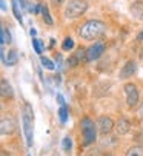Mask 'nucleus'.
Segmentation results:
<instances>
[{"mask_svg":"<svg viewBox=\"0 0 143 156\" xmlns=\"http://www.w3.org/2000/svg\"><path fill=\"white\" fill-rule=\"evenodd\" d=\"M0 88H2V96H5V98H11V96H12V88H11V85L8 83L6 79L0 80Z\"/></svg>","mask_w":143,"mask_h":156,"instance_id":"ddd939ff","label":"nucleus"},{"mask_svg":"<svg viewBox=\"0 0 143 156\" xmlns=\"http://www.w3.org/2000/svg\"><path fill=\"white\" fill-rule=\"evenodd\" d=\"M40 62H42V65L45 66V68L46 70H54L56 68V66H54V63H53V60H49V59H48V57H40Z\"/></svg>","mask_w":143,"mask_h":156,"instance_id":"6ab92c4d","label":"nucleus"},{"mask_svg":"<svg viewBox=\"0 0 143 156\" xmlns=\"http://www.w3.org/2000/svg\"><path fill=\"white\" fill-rule=\"evenodd\" d=\"M86 9H88V2L86 0H69L63 14H65L66 19H77Z\"/></svg>","mask_w":143,"mask_h":156,"instance_id":"7ed1b4c3","label":"nucleus"},{"mask_svg":"<svg viewBox=\"0 0 143 156\" xmlns=\"http://www.w3.org/2000/svg\"><path fill=\"white\" fill-rule=\"evenodd\" d=\"M129 128H131V122L128 119H118V122L115 125V131L118 135H126L129 131Z\"/></svg>","mask_w":143,"mask_h":156,"instance_id":"9b49d317","label":"nucleus"},{"mask_svg":"<svg viewBox=\"0 0 143 156\" xmlns=\"http://www.w3.org/2000/svg\"><path fill=\"white\" fill-rule=\"evenodd\" d=\"M2 59H3V63H5L6 66H12V65L17 63V60H19V54H17L15 50H11V51L5 53V50L2 48Z\"/></svg>","mask_w":143,"mask_h":156,"instance_id":"6e6552de","label":"nucleus"},{"mask_svg":"<svg viewBox=\"0 0 143 156\" xmlns=\"http://www.w3.org/2000/svg\"><path fill=\"white\" fill-rule=\"evenodd\" d=\"M53 2H54L56 5H62V3H63V0H53Z\"/></svg>","mask_w":143,"mask_h":156,"instance_id":"bb28decb","label":"nucleus"},{"mask_svg":"<svg viewBox=\"0 0 143 156\" xmlns=\"http://www.w3.org/2000/svg\"><path fill=\"white\" fill-rule=\"evenodd\" d=\"M131 14L135 19H141L143 17V0H137L131 5Z\"/></svg>","mask_w":143,"mask_h":156,"instance_id":"f8f14e48","label":"nucleus"},{"mask_svg":"<svg viewBox=\"0 0 143 156\" xmlns=\"http://www.w3.org/2000/svg\"><path fill=\"white\" fill-rule=\"evenodd\" d=\"M0 39H2V45H6V43L11 42V36L8 33V30L5 27H2V31H0Z\"/></svg>","mask_w":143,"mask_h":156,"instance_id":"dca6fc26","label":"nucleus"},{"mask_svg":"<svg viewBox=\"0 0 143 156\" xmlns=\"http://www.w3.org/2000/svg\"><path fill=\"white\" fill-rule=\"evenodd\" d=\"M105 53V43L103 42H95L94 45H91L88 50H86V60L91 62V60H97L102 54Z\"/></svg>","mask_w":143,"mask_h":156,"instance_id":"39448f33","label":"nucleus"},{"mask_svg":"<svg viewBox=\"0 0 143 156\" xmlns=\"http://www.w3.org/2000/svg\"><path fill=\"white\" fill-rule=\"evenodd\" d=\"M62 48H63L65 51L73 50V48H74V40L71 39V37H66V39L63 40V43H62Z\"/></svg>","mask_w":143,"mask_h":156,"instance_id":"f3484780","label":"nucleus"},{"mask_svg":"<svg viewBox=\"0 0 143 156\" xmlns=\"http://www.w3.org/2000/svg\"><path fill=\"white\" fill-rule=\"evenodd\" d=\"M125 94H126V104L129 107H135L138 102V90L134 83H125L123 87Z\"/></svg>","mask_w":143,"mask_h":156,"instance_id":"423d86ee","label":"nucleus"},{"mask_svg":"<svg viewBox=\"0 0 143 156\" xmlns=\"http://www.w3.org/2000/svg\"><path fill=\"white\" fill-rule=\"evenodd\" d=\"M0 3H2V11L6 9V3H5V0H0Z\"/></svg>","mask_w":143,"mask_h":156,"instance_id":"393cba45","label":"nucleus"},{"mask_svg":"<svg viewBox=\"0 0 143 156\" xmlns=\"http://www.w3.org/2000/svg\"><path fill=\"white\" fill-rule=\"evenodd\" d=\"M126 156H143V147H131L128 151H126Z\"/></svg>","mask_w":143,"mask_h":156,"instance_id":"2eb2a0df","label":"nucleus"},{"mask_svg":"<svg viewBox=\"0 0 143 156\" xmlns=\"http://www.w3.org/2000/svg\"><path fill=\"white\" fill-rule=\"evenodd\" d=\"M97 125H99V128H100L102 133H109L114 128V122H112V119L109 116H100Z\"/></svg>","mask_w":143,"mask_h":156,"instance_id":"9d476101","label":"nucleus"},{"mask_svg":"<svg viewBox=\"0 0 143 156\" xmlns=\"http://www.w3.org/2000/svg\"><path fill=\"white\" fill-rule=\"evenodd\" d=\"M137 40H138V42H140V40H143V31H141V33L137 36Z\"/></svg>","mask_w":143,"mask_h":156,"instance_id":"a878e982","label":"nucleus"},{"mask_svg":"<svg viewBox=\"0 0 143 156\" xmlns=\"http://www.w3.org/2000/svg\"><path fill=\"white\" fill-rule=\"evenodd\" d=\"M42 16H43V20H45V23L46 25H53L54 23V20L49 14V9H48V5H42Z\"/></svg>","mask_w":143,"mask_h":156,"instance_id":"4468645a","label":"nucleus"},{"mask_svg":"<svg viewBox=\"0 0 143 156\" xmlns=\"http://www.w3.org/2000/svg\"><path fill=\"white\" fill-rule=\"evenodd\" d=\"M15 130V122L11 116H3L0 121V131L2 135H12Z\"/></svg>","mask_w":143,"mask_h":156,"instance_id":"0eeeda50","label":"nucleus"},{"mask_svg":"<svg viewBox=\"0 0 143 156\" xmlns=\"http://www.w3.org/2000/svg\"><path fill=\"white\" fill-rule=\"evenodd\" d=\"M62 145H63V150H65V151L71 150V147H73V141H71V138H68V136H66V138L63 139Z\"/></svg>","mask_w":143,"mask_h":156,"instance_id":"412c9836","label":"nucleus"},{"mask_svg":"<svg viewBox=\"0 0 143 156\" xmlns=\"http://www.w3.org/2000/svg\"><path fill=\"white\" fill-rule=\"evenodd\" d=\"M12 11H14L15 19L22 23V12H20V8H19V2H17V0H12Z\"/></svg>","mask_w":143,"mask_h":156,"instance_id":"a211bd4d","label":"nucleus"},{"mask_svg":"<svg viewBox=\"0 0 143 156\" xmlns=\"http://www.w3.org/2000/svg\"><path fill=\"white\" fill-rule=\"evenodd\" d=\"M59 116H60V121L62 122H66V119H68V110H66V107H60Z\"/></svg>","mask_w":143,"mask_h":156,"instance_id":"aec40b11","label":"nucleus"},{"mask_svg":"<svg viewBox=\"0 0 143 156\" xmlns=\"http://www.w3.org/2000/svg\"><path fill=\"white\" fill-rule=\"evenodd\" d=\"M77 63H79V59H77V56H76V54H74L73 57H71V59H68V65H69V66H76Z\"/></svg>","mask_w":143,"mask_h":156,"instance_id":"5701e85b","label":"nucleus"},{"mask_svg":"<svg viewBox=\"0 0 143 156\" xmlns=\"http://www.w3.org/2000/svg\"><path fill=\"white\" fill-rule=\"evenodd\" d=\"M57 101H59V104H60L62 107H65V101H63V98H62V94H57Z\"/></svg>","mask_w":143,"mask_h":156,"instance_id":"b1692460","label":"nucleus"},{"mask_svg":"<svg viewBox=\"0 0 143 156\" xmlns=\"http://www.w3.org/2000/svg\"><path fill=\"white\" fill-rule=\"evenodd\" d=\"M106 156H112V154H106Z\"/></svg>","mask_w":143,"mask_h":156,"instance_id":"c85d7f7f","label":"nucleus"},{"mask_svg":"<svg viewBox=\"0 0 143 156\" xmlns=\"http://www.w3.org/2000/svg\"><path fill=\"white\" fill-rule=\"evenodd\" d=\"M22 122H23V131L26 136V145L32 147L34 142V135H32V127H34V113L29 104L23 107V113H22Z\"/></svg>","mask_w":143,"mask_h":156,"instance_id":"f03ea898","label":"nucleus"},{"mask_svg":"<svg viewBox=\"0 0 143 156\" xmlns=\"http://www.w3.org/2000/svg\"><path fill=\"white\" fill-rule=\"evenodd\" d=\"M106 33V25L100 20H88L79 30V37L83 40H95Z\"/></svg>","mask_w":143,"mask_h":156,"instance_id":"f257e3e1","label":"nucleus"},{"mask_svg":"<svg viewBox=\"0 0 143 156\" xmlns=\"http://www.w3.org/2000/svg\"><path fill=\"white\" fill-rule=\"evenodd\" d=\"M82 135H83V144L85 145H91L95 141V136H97V133H95V125L89 118H85L82 121Z\"/></svg>","mask_w":143,"mask_h":156,"instance_id":"20e7f679","label":"nucleus"},{"mask_svg":"<svg viewBox=\"0 0 143 156\" xmlns=\"http://www.w3.org/2000/svg\"><path fill=\"white\" fill-rule=\"evenodd\" d=\"M29 33H31V36H36V30H34V28H31V31H29Z\"/></svg>","mask_w":143,"mask_h":156,"instance_id":"cd10ccee","label":"nucleus"},{"mask_svg":"<svg viewBox=\"0 0 143 156\" xmlns=\"http://www.w3.org/2000/svg\"><path fill=\"white\" fill-rule=\"evenodd\" d=\"M135 70H137L135 62H134V60H128V62L125 63V66L122 68V71H120V79H129L131 76H134Z\"/></svg>","mask_w":143,"mask_h":156,"instance_id":"1a4fd4ad","label":"nucleus"},{"mask_svg":"<svg viewBox=\"0 0 143 156\" xmlns=\"http://www.w3.org/2000/svg\"><path fill=\"white\" fill-rule=\"evenodd\" d=\"M32 45H34V50L37 54H42V43L39 39H32Z\"/></svg>","mask_w":143,"mask_h":156,"instance_id":"4be33fe9","label":"nucleus"}]
</instances>
